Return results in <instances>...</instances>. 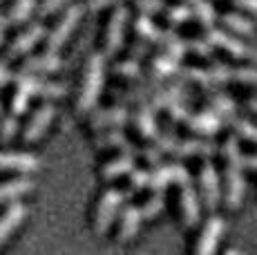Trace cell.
Returning a JSON list of instances; mask_svg holds the SVG:
<instances>
[{
	"label": "cell",
	"mask_w": 257,
	"mask_h": 255,
	"mask_svg": "<svg viewBox=\"0 0 257 255\" xmlns=\"http://www.w3.org/2000/svg\"><path fill=\"white\" fill-rule=\"evenodd\" d=\"M221 155L226 159V188H224V199L226 208L235 210L239 208L241 199H244V175H241V148H239V137L230 135L221 146Z\"/></svg>",
	"instance_id": "obj_1"
},
{
	"label": "cell",
	"mask_w": 257,
	"mask_h": 255,
	"mask_svg": "<svg viewBox=\"0 0 257 255\" xmlns=\"http://www.w3.org/2000/svg\"><path fill=\"white\" fill-rule=\"evenodd\" d=\"M103 83H105V54L96 52L87 58L85 74H83V83H81V92H78V99H76L78 114H87V112L94 110L98 96H101Z\"/></svg>",
	"instance_id": "obj_2"
},
{
	"label": "cell",
	"mask_w": 257,
	"mask_h": 255,
	"mask_svg": "<svg viewBox=\"0 0 257 255\" xmlns=\"http://www.w3.org/2000/svg\"><path fill=\"white\" fill-rule=\"evenodd\" d=\"M155 146L161 155L170 153L175 157H212L217 153V146L212 141L206 139H177L170 132H164V135L155 137Z\"/></svg>",
	"instance_id": "obj_3"
},
{
	"label": "cell",
	"mask_w": 257,
	"mask_h": 255,
	"mask_svg": "<svg viewBox=\"0 0 257 255\" xmlns=\"http://www.w3.org/2000/svg\"><path fill=\"white\" fill-rule=\"evenodd\" d=\"M177 78L197 83L201 87H215L233 81V67L226 65V63H212L208 70H204V67H179Z\"/></svg>",
	"instance_id": "obj_4"
},
{
	"label": "cell",
	"mask_w": 257,
	"mask_h": 255,
	"mask_svg": "<svg viewBox=\"0 0 257 255\" xmlns=\"http://www.w3.org/2000/svg\"><path fill=\"white\" fill-rule=\"evenodd\" d=\"M83 14H85V7H83V5H70V7L65 9V14L58 18V23L54 25V29L47 34V50L49 52H58L67 41H70V36L74 34V29H76L78 21L83 18Z\"/></svg>",
	"instance_id": "obj_5"
},
{
	"label": "cell",
	"mask_w": 257,
	"mask_h": 255,
	"mask_svg": "<svg viewBox=\"0 0 257 255\" xmlns=\"http://www.w3.org/2000/svg\"><path fill=\"white\" fill-rule=\"evenodd\" d=\"M123 202H125V193H121L118 188H110L101 195L98 206H96V217H94V230L98 235H105L110 230Z\"/></svg>",
	"instance_id": "obj_6"
},
{
	"label": "cell",
	"mask_w": 257,
	"mask_h": 255,
	"mask_svg": "<svg viewBox=\"0 0 257 255\" xmlns=\"http://www.w3.org/2000/svg\"><path fill=\"white\" fill-rule=\"evenodd\" d=\"M186 99H188L186 81H179V78H177V81L170 83V85H159L143 103H146L150 110L157 112V110H166V107L172 105V103H179V101H186Z\"/></svg>",
	"instance_id": "obj_7"
},
{
	"label": "cell",
	"mask_w": 257,
	"mask_h": 255,
	"mask_svg": "<svg viewBox=\"0 0 257 255\" xmlns=\"http://www.w3.org/2000/svg\"><path fill=\"white\" fill-rule=\"evenodd\" d=\"M127 7H116L112 12L110 21H107L105 27V54L112 56L123 47V38H125V25H127Z\"/></svg>",
	"instance_id": "obj_8"
},
{
	"label": "cell",
	"mask_w": 257,
	"mask_h": 255,
	"mask_svg": "<svg viewBox=\"0 0 257 255\" xmlns=\"http://www.w3.org/2000/svg\"><path fill=\"white\" fill-rule=\"evenodd\" d=\"M199 195H201V202L206 204V208L210 210H215L221 202L219 175H217L212 164H204L199 170Z\"/></svg>",
	"instance_id": "obj_9"
},
{
	"label": "cell",
	"mask_w": 257,
	"mask_h": 255,
	"mask_svg": "<svg viewBox=\"0 0 257 255\" xmlns=\"http://www.w3.org/2000/svg\"><path fill=\"white\" fill-rule=\"evenodd\" d=\"M159 166V164H157ZM190 181V173L181 164H161L157 170H150V181L148 188L152 190H166V186L170 184H184Z\"/></svg>",
	"instance_id": "obj_10"
},
{
	"label": "cell",
	"mask_w": 257,
	"mask_h": 255,
	"mask_svg": "<svg viewBox=\"0 0 257 255\" xmlns=\"http://www.w3.org/2000/svg\"><path fill=\"white\" fill-rule=\"evenodd\" d=\"M12 78L16 81V92H14V96H12V114L21 116L23 112L27 110L32 96H36V78L38 76L29 74V72H18V74H14Z\"/></svg>",
	"instance_id": "obj_11"
},
{
	"label": "cell",
	"mask_w": 257,
	"mask_h": 255,
	"mask_svg": "<svg viewBox=\"0 0 257 255\" xmlns=\"http://www.w3.org/2000/svg\"><path fill=\"white\" fill-rule=\"evenodd\" d=\"M206 38L215 45V50H224L228 52L230 56L235 58H248V50L250 45H246L244 38L235 36L233 32H226V29H208V34H206Z\"/></svg>",
	"instance_id": "obj_12"
},
{
	"label": "cell",
	"mask_w": 257,
	"mask_h": 255,
	"mask_svg": "<svg viewBox=\"0 0 257 255\" xmlns=\"http://www.w3.org/2000/svg\"><path fill=\"white\" fill-rule=\"evenodd\" d=\"M132 116L130 110H127L123 103L112 107H103V110H96L90 119V128L92 130H107V128H123L125 123H130Z\"/></svg>",
	"instance_id": "obj_13"
},
{
	"label": "cell",
	"mask_w": 257,
	"mask_h": 255,
	"mask_svg": "<svg viewBox=\"0 0 257 255\" xmlns=\"http://www.w3.org/2000/svg\"><path fill=\"white\" fill-rule=\"evenodd\" d=\"M43 36H45L43 23H32V25L27 29H23L12 41V45H9V50H7V61H14V58H18V56H23V54H27L29 50H34V47L38 45V41H43Z\"/></svg>",
	"instance_id": "obj_14"
},
{
	"label": "cell",
	"mask_w": 257,
	"mask_h": 255,
	"mask_svg": "<svg viewBox=\"0 0 257 255\" xmlns=\"http://www.w3.org/2000/svg\"><path fill=\"white\" fill-rule=\"evenodd\" d=\"M159 85H164V81L146 74L143 78H139L137 85H130V87H125V90H114V99L118 103H123V105H125V103H137V105H139V103L146 101Z\"/></svg>",
	"instance_id": "obj_15"
},
{
	"label": "cell",
	"mask_w": 257,
	"mask_h": 255,
	"mask_svg": "<svg viewBox=\"0 0 257 255\" xmlns=\"http://www.w3.org/2000/svg\"><path fill=\"white\" fill-rule=\"evenodd\" d=\"M135 34L139 38L148 43H155V45H168L170 41H175V38H179V34L175 32V29H161L157 27L155 23L150 21V16H146V14H141L139 18L135 21Z\"/></svg>",
	"instance_id": "obj_16"
},
{
	"label": "cell",
	"mask_w": 257,
	"mask_h": 255,
	"mask_svg": "<svg viewBox=\"0 0 257 255\" xmlns=\"http://www.w3.org/2000/svg\"><path fill=\"white\" fill-rule=\"evenodd\" d=\"M181 193H179V208H181V219H184V226L192 228L199 224V217H201V204H199V197H197L195 188H192L190 181H184L179 184Z\"/></svg>",
	"instance_id": "obj_17"
},
{
	"label": "cell",
	"mask_w": 257,
	"mask_h": 255,
	"mask_svg": "<svg viewBox=\"0 0 257 255\" xmlns=\"http://www.w3.org/2000/svg\"><path fill=\"white\" fill-rule=\"evenodd\" d=\"M184 125L199 137H215L221 130V125H224V119L219 114H215V112L204 110V112H197V114H188Z\"/></svg>",
	"instance_id": "obj_18"
},
{
	"label": "cell",
	"mask_w": 257,
	"mask_h": 255,
	"mask_svg": "<svg viewBox=\"0 0 257 255\" xmlns=\"http://www.w3.org/2000/svg\"><path fill=\"white\" fill-rule=\"evenodd\" d=\"M224 228H226L224 219H221L219 215H212L208 222L204 224V230H201V235H199V242H197L195 251L197 253H204V255L215 253L217 251V244H219L221 233H224Z\"/></svg>",
	"instance_id": "obj_19"
},
{
	"label": "cell",
	"mask_w": 257,
	"mask_h": 255,
	"mask_svg": "<svg viewBox=\"0 0 257 255\" xmlns=\"http://www.w3.org/2000/svg\"><path fill=\"white\" fill-rule=\"evenodd\" d=\"M54 116H56V107H54L52 103H45V105L38 107V110L32 114V119H29L27 128H25V141L41 139V137L47 132L49 123L54 121Z\"/></svg>",
	"instance_id": "obj_20"
},
{
	"label": "cell",
	"mask_w": 257,
	"mask_h": 255,
	"mask_svg": "<svg viewBox=\"0 0 257 255\" xmlns=\"http://www.w3.org/2000/svg\"><path fill=\"white\" fill-rule=\"evenodd\" d=\"M63 67V58L56 52H45V54H36V56H29L23 63L21 72H29V74H52L58 72Z\"/></svg>",
	"instance_id": "obj_21"
},
{
	"label": "cell",
	"mask_w": 257,
	"mask_h": 255,
	"mask_svg": "<svg viewBox=\"0 0 257 255\" xmlns=\"http://www.w3.org/2000/svg\"><path fill=\"white\" fill-rule=\"evenodd\" d=\"M143 222V213L139 206H125L121 213V219H118V230H116V239L121 242H130L141 228Z\"/></svg>",
	"instance_id": "obj_22"
},
{
	"label": "cell",
	"mask_w": 257,
	"mask_h": 255,
	"mask_svg": "<svg viewBox=\"0 0 257 255\" xmlns=\"http://www.w3.org/2000/svg\"><path fill=\"white\" fill-rule=\"evenodd\" d=\"M41 161L29 153H0V170H14V173H34L38 170Z\"/></svg>",
	"instance_id": "obj_23"
},
{
	"label": "cell",
	"mask_w": 257,
	"mask_h": 255,
	"mask_svg": "<svg viewBox=\"0 0 257 255\" xmlns=\"http://www.w3.org/2000/svg\"><path fill=\"white\" fill-rule=\"evenodd\" d=\"M25 217H27V208H25V204L14 199V202L9 204V208L0 215V244L21 226V224L25 222Z\"/></svg>",
	"instance_id": "obj_24"
},
{
	"label": "cell",
	"mask_w": 257,
	"mask_h": 255,
	"mask_svg": "<svg viewBox=\"0 0 257 255\" xmlns=\"http://www.w3.org/2000/svg\"><path fill=\"white\" fill-rule=\"evenodd\" d=\"M221 23L226 25V29H230L235 36L244 38V41H255L257 38V25L248 16H244V14L228 12L221 16Z\"/></svg>",
	"instance_id": "obj_25"
},
{
	"label": "cell",
	"mask_w": 257,
	"mask_h": 255,
	"mask_svg": "<svg viewBox=\"0 0 257 255\" xmlns=\"http://www.w3.org/2000/svg\"><path fill=\"white\" fill-rule=\"evenodd\" d=\"M157 112L150 110V107L146 105V103H139V107H137V114H135V125L137 130H139V135L143 139H155L157 135H159V123H157Z\"/></svg>",
	"instance_id": "obj_26"
},
{
	"label": "cell",
	"mask_w": 257,
	"mask_h": 255,
	"mask_svg": "<svg viewBox=\"0 0 257 255\" xmlns=\"http://www.w3.org/2000/svg\"><path fill=\"white\" fill-rule=\"evenodd\" d=\"M94 144H96L98 150L118 148V150H132V153H135V146L130 144V139L125 137V132H123L121 128H107L105 132H101V135L94 139Z\"/></svg>",
	"instance_id": "obj_27"
},
{
	"label": "cell",
	"mask_w": 257,
	"mask_h": 255,
	"mask_svg": "<svg viewBox=\"0 0 257 255\" xmlns=\"http://www.w3.org/2000/svg\"><path fill=\"white\" fill-rule=\"evenodd\" d=\"M135 153L132 150H121V155L114 157V159H110L105 166H103L101 175L103 179H116L121 177V175H127L132 168H135Z\"/></svg>",
	"instance_id": "obj_28"
},
{
	"label": "cell",
	"mask_w": 257,
	"mask_h": 255,
	"mask_svg": "<svg viewBox=\"0 0 257 255\" xmlns=\"http://www.w3.org/2000/svg\"><path fill=\"white\" fill-rule=\"evenodd\" d=\"M179 67H181V58H175L172 54L161 52L159 56L152 61L148 74L155 76V78H159V81H166V78H170V76H177Z\"/></svg>",
	"instance_id": "obj_29"
},
{
	"label": "cell",
	"mask_w": 257,
	"mask_h": 255,
	"mask_svg": "<svg viewBox=\"0 0 257 255\" xmlns=\"http://www.w3.org/2000/svg\"><path fill=\"white\" fill-rule=\"evenodd\" d=\"M186 5L190 7L192 18H195L201 27L210 29L212 25H215L217 14H215V7H212L210 0H186Z\"/></svg>",
	"instance_id": "obj_30"
},
{
	"label": "cell",
	"mask_w": 257,
	"mask_h": 255,
	"mask_svg": "<svg viewBox=\"0 0 257 255\" xmlns=\"http://www.w3.org/2000/svg\"><path fill=\"white\" fill-rule=\"evenodd\" d=\"M208 110L219 114L224 121H230L237 112V103L228 94H224V92H212L208 96Z\"/></svg>",
	"instance_id": "obj_31"
},
{
	"label": "cell",
	"mask_w": 257,
	"mask_h": 255,
	"mask_svg": "<svg viewBox=\"0 0 257 255\" xmlns=\"http://www.w3.org/2000/svg\"><path fill=\"white\" fill-rule=\"evenodd\" d=\"M34 188V181L32 179H12V181H5V184H0V204L5 202H14V199L23 197V195H27L29 190Z\"/></svg>",
	"instance_id": "obj_32"
},
{
	"label": "cell",
	"mask_w": 257,
	"mask_h": 255,
	"mask_svg": "<svg viewBox=\"0 0 257 255\" xmlns=\"http://www.w3.org/2000/svg\"><path fill=\"white\" fill-rule=\"evenodd\" d=\"M34 9H36V0H16L12 5V9H9L7 25H21V23L29 21Z\"/></svg>",
	"instance_id": "obj_33"
},
{
	"label": "cell",
	"mask_w": 257,
	"mask_h": 255,
	"mask_svg": "<svg viewBox=\"0 0 257 255\" xmlns=\"http://www.w3.org/2000/svg\"><path fill=\"white\" fill-rule=\"evenodd\" d=\"M112 72H114L116 76H123V78H130V81H139L148 74L146 70L141 67L139 61H135V58H127V61H121V63H114V67H112Z\"/></svg>",
	"instance_id": "obj_34"
},
{
	"label": "cell",
	"mask_w": 257,
	"mask_h": 255,
	"mask_svg": "<svg viewBox=\"0 0 257 255\" xmlns=\"http://www.w3.org/2000/svg\"><path fill=\"white\" fill-rule=\"evenodd\" d=\"M230 125H233L235 135L239 137V139L250 141V144L257 146V123H253V121H248V119H237V116H233Z\"/></svg>",
	"instance_id": "obj_35"
},
{
	"label": "cell",
	"mask_w": 257,
	"mask_h": 255,
	"mask_svg": "<svg viewBox=\"0 0 257 255\" xmlns=\"http://www.w3.org/2000/svg\"><path fill=\"white\" fill-rule=\"evenodd\" d=\"M36 96H43V99H61V96H65V85H61L56 81L36 78Z\"/></svg>",
	"instance_id": "obj_36"
},
{
	"label": "cell",
	"mask_w": 257,
	"mask_h": 255,
	"mask_svg": "<svg viewBox=\"0 0 257 255\" xmlns=\"http://www.w3.org/2000/svg\"><path fill=\"white\" fill-rule=\"evenodd\" d=\"M166 206V190H152V197L146 202V206L141 208L143 213V219H152L164 210Z\"/></svg>",
	"instance_id": "obj_37"
},
{
	"label": "cell",
	"mask_w": 257,
	"mask_h": 255,
	"mask_svg": "<svg viewBox=\"0 0 257 255\" xmlns=\"http://www.w3.org/2000/svg\"><path fill=\"white\" fill-rule=\"evenodd\" d=\"M188 18H192V12L188 5H172L170 9H166V21L170 27H179L184 25Z\"/></svg>",
	"instance_id": "obj_38"
},
{
	"label": "cell",
	"mask_w": 257,
	"mask_h": 255,
	"mask_svg": "<svg viewBox=\"0 0 257 255\" xmlns=\"http://www.w3.org/2000/svg\"><path fill=\"white\" fill-rule=\"evenodd\" d=\"M233 81L257 90V67H233Z\"/></svg>",
	"instance_id": "obj_39"
},
{
	"label": "cell",
	"mask_w": 257,
	"mask_h": 255,
	"mask_svg": "<svg viewBox=\"0 0 257 255\" xmlns=\"http://www.w3.org/2000/svg\"><path fill=\"white\" fill-rule=\"evenodd\" d=\"M188 45V50H190L192 54H197V56H201V58H208L215 54V45L208 41L206 36H199V38H192L190 43H186Z\"/></svg>",
	"instance_id": "obj_40"
},
{
	"label": "cell",
	"mask_w": 257,
	"mask_h": 255,
	"mask_svg": "<svg viewBox=\"0 0 257 255\" xmlns=\"http://www.w3.org/2000/svg\"><path fill=\"white\" fill-rule=\"evenodd\" d=\"M16 132H18V116L16 114H9L0 121V141H3V144L12 141L14 137H16Z\"/></svg>",
	"instance_id": "obj_41"
},
{
	"label": "cell",
	"mask_w": 257,
	"mask_h": 255,
	"mask_svg": "<svg viewBox=\"0 0 257 255\" xmlns=\"http://www.w3.org/2000/svg\"><path fill=\"white\" fill-rule=\"evenodd\" d=\"M127 175H130V190H132V193H139V190L148 188V181H150V170H135V168H132Z\"/></svg>",
	"instance_id": "obj_42"
},
{
	"label": "cell",
	"mask_w": 257,
	"mask_h": 255,
	"mask_svg": "<svg viewBox=\"0 0 257 255\" xmlns=\"http://www.w3.org/2000/svg\"><path fill=\"white\" fill-rule=\"evenodd\" d=\"M137 9L146 16H155V14H161L166 9V3L164 0H137Z\"/></svg>",
	"instance_id": "obj_43"
},
{
	"label": "cell",
	"mask_w": 257,
	"mask_h": 255,
	"mask_svg": "<svg viewBox=\"0 0 257 255\" xmlns=\"http://www.w3.org/2000/svg\"><path fill=\"white\" fill-rule=\"evenodd\" d=\"M166 110H168V119H170L172 123H184L186 116L190 114V110H188V107L184 105V101L172 103V105H168Z\"/></svg>",
	"instance_id": "obj_44"
},
{
	"label": "cell",
	"mask_w": 257,
	"mask_h": 255,
	"mask_svg": "<svg viewBox=\"0 0 257 255\" xmlns=\"http://www.w3.org/2000/svg\"><path fill=\"white\" fill-rule=\"evenodd\" d=\"M67 3H70V0H43V5H41V16H52V14H56L58 9L65 7Z\"/></svg>",
	"instance_id": "obj_45"
},
{
	"label": "cell",
	"mask_w": 257,
	"mask_h": 255,
	"mask_svg": "<svg viewBox=\"0 0 257 255\" xmlns=\"http://www.w3.org/2000/svg\"><path fill=\"white\" fill-rule=\"evenodd\" d=\"M148 52H150V43L139 38V41L135 43V45L130 47V58H135V61H141L143 56H148Z\"/></svg>",
	"instance_id": "obj_46"
},
{
	"label": "cell",
	"mask_w": 257,
	"mask_h": 255,
	"mask_svg": "<svg viewBox=\"0 0 257 255\" xmlns=\"http://www.w3.org/2000/svg\"><path fill=\"white\" fill-rule=\"evenodd\" d=\"M143 157H146L148 164H155V166H157V164L161 161V157H164V155H161L159 150L155 148V146H148V148H143Z\"/></svg>",
	"instance_id": "obj_47"
},
{
	"label": "cell",
	"mask_w": 257,
	"mask_h": 255,
	"mask_svg": "<svg viewBox=\"0 0 257 255\" xmlns=\"http://www.w3.org/2000/svg\"><path fill=\"white\" fill-rule=\"evenodd\" d=\"M233 5L239 7V9H244V12L253 14V16L257 18V0H233Z\"/></svg>",
	"instance_id": "obj_48"
},
{
	"label": "cell",
	"mask_w": 257,
	"mask_h": 255,
	"mask_svg": "<svg viewBox=\"0 0 257 255\" xmlns=\"http://www.w3.org/2000/svg\"><path fill=\"white\" fill-rule=\"evenodd\" d=\"M121 0H87V7L92 9V12H101V9L105 7H112V5H118Z\"/></svg>",
	"instance_id": "obj_49"
},
{
	"label": "cell",
	"mask_w": 257,
	"mask_h": 255,
	"mask_svg": "<svg viewBox=\"0 0 257 255\" xmlns=\"http://www.w3.org/2000/svg\"><path fill=\"white\" fill-rule=\"evenodd\" d=\"M12 72H9V67L5 65V63H0V87H5L9 81H12Z\"/></svg>",
	"instance_id": "obj_50"
},
{
	"label": "cell",
	"mask_w": 257,
	"mask_h": 255,
	"mask_svg": "<svg viewBox=\"0 0 257 255\" xmlns=\"http://www.w3.org/2000/svg\"><path fill=\"white\" fill-rule=\"evenodd\" d=\"M241 166L244 168H250L257 173V155H248V157H241Z\"/></svg>",
	"instance_id": "obj_51"
},
{
	"label": "cell",
	"mask_w": 257,
	"mask_h": 255,
	"mask_svg": "<svg viewBox=\"0 0 257 255\" xmlns=\"http://www.w3.org/2000/svg\"><path fill=\"white\" fill-rule=\"evenodd\" d=\"M248 61L257 67V43H253V45H250V50H248Z\"/></svg>",
	"instance_id": "obj_52"
},
{
	"label": "cell",
	"mask_w": 257,
	"mask_h": 255,
	"mask_svg": "<svg viewBox=\"0 0 257 255\" xmlns=\"http://www.w3.org/2000/svg\"><path fill=\"white\" fill-rule=\"evenodd\" d=\"M5 32H7V18L0 14V45H3V38H5Z\"/></svg>",
	"instance_id": "obj_53"
},
{
	"label": "cell",
	"mask_w": 257,
	"mask_h": 255,
	"mask_svg": "<svg viewBox=\"0 0 257 255\" xmlns=\"http://www.w3.org/2000/svg\"><path fill=\"white\" fill-rule=\"evenodd\" d=\"M248 110L257 116V96H253V99H248Z\"/></svg>",
	"instance_id": "obj_54"
},
{
	"label": "cell",
	"mask_w": 257,
	"mask_h": 255,
	"mask_svg": "<svg viewBox=\"0 0 257 255\" xmlns=\"http://www.w3.org/2000/svg\"><path fill=\"white\" fill-rule=\"evenodd\" d=\"M0 112H3V103H0Z\"/></svg>",
	"instance_id": "obj_55"
}]
</instances>
